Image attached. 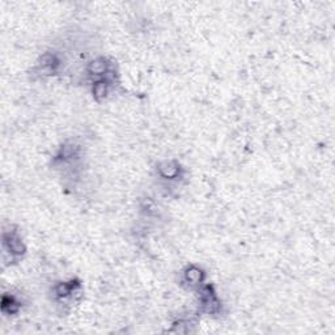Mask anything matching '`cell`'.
<instances>
[{"mask_svg":"<svg viewBox=\"0 0 335 335\" xmlns=\"http://www.w3.org/2000/svg\"><path fill=\"white\" fill-rule=\"evenodd\" d=\"M79 150H80V147L77 146L76 143L73 142H67L64 143L62 146V148H60V151H59V159L60 160H69V159H73V157L76 156L77 152H79Z\"/></svg>","mask_w":335,"mask_h":335,"instance_id":"8992f818","label":"cell"},{"mask_svg":"<svg viewBox=\"0 0 335 335\" xmlns=\"http://www.w3.org/2000/svg\"><path fill=\"white\" fill-rule=\"evenodd\" d=\"M204 279V273L199 267L190 266L185 271V280L190 285H199Z\"/></svg>","mask_w":335,"mask_h":335,"instance_id":"5b68a950","label":"cell"},{"mask_svg":"<svg viewBox=\"0 0 335 335\" xmlns=\"http://www.w3.org/2000/svg\"><path fill=\"white\" fill-rule=\"evenodd\" d=\"M18 308H20V305H18V302L13 297L4 296L3 302H1V310L4 313H16Z\"/></svg>","mask_w":335,"mask_h":335,"instance_id":"9c48e42d","label":"cell"},{"mask_svg":"<svg viewBox=\"0 0 335 335\" xmlns=\"http://www.w3.org/2000/svg\"><path fill=\"white\" fill-rule=\"evenodd\" d=\"M199 297H201L202 306L204 312L207 313H216L220 309V301L216 297V293L211 285H204L199 289Z\"/></svg>","mask_w":335,"mask_h":335,"instance_id":"6da1fadb","label":"cell"},{"mask_svg":"<svg viewBox=\"0 0 335 335\" xmlns=\"http://www.w3.org/2000/svg\"><path fill=\"white\" fill-rule=\"evenodd\" d=\"M110 69L109 63L105 58H96L89 62L88 64V72L93 75V76H105L106 72Z\"/></svg>","mask_w":335,"mask_h":335,"instance_id":"277c9868","label":"cell"},{"mask_svg":"<svg viewBox=\"0 0 335 335\" xmlns=\"http://www.w3.org/2000/svg\"><path fill=\"white\" fill-rule=\"evenodd\" d=\"M109 85L110 84L105 80V79H101V80L95 81L93 84V97H95L97 101H102L108 96V92H109Z\"/></svg>","mask_w":335,"mask_h":335,"instance_id":"52a82bcc","label":"cell"},{"mask_svg":"<svg viewBox=\"0 0 335 335\" xmlns=\"http://www.w3.org/2000/svg\"><path fill=\"white\" fill-rule=\"evenodd\" d=\"M157 169H159V173H160L161 177H164L167 179L175 178L179 174V170H181L179 164L174 160L163 161V163L159 164Z\"/></svg>","mask_w":335,"mask_h":335,"instance_id":"7a4b0ae2","label":"cell"},{"mask_svg":"<svg viewBox=\"0 0 335 335\" xmlns=\"http://www.w3.org/2000/svg\"><path fill=\"white\" fill-rule=\"evenodd\" d=\"M77 283H75L73 284V281H71V283H64V281H62V283H58V284L55 285V295L58 296V297H60V299H64V297H68V296L72 295V291L73 288H75V285H76Z\"/></svg>","mask_w":335,"mask_h":335,"instance_id":"ba28073f","label":"cell"},{"mask_svg":"<svg viewBox=\"0 0 335 335\" xmlns=\"http://www.w3.org/2000/svg\"><path fill=\"white\" fill-rule=\"evenodd\" d=\"M4 246L7 248V250L11 254L21 255L25 253V246L22 244V241L20 240V237L16 234H9V236H4Z\"/></svg>","mask_w":335,"mask_h":335,"instance_id":"3957f363","label":"cell"}]
</instances>
